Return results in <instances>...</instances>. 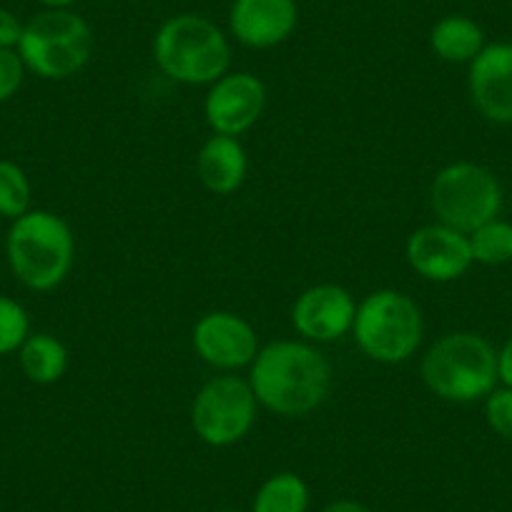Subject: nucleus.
Wrapping results in <instances>:
<instances>
[{"label": "nucleus", "mask_w": 512, "mask_h": 512, "mask_svg": "<svg viewBox=\"0 0 512 512\" xmlns=\"http://www.w3.org/2000/svg\"><path fill=\"white\" fill-rule=\"evenodd\" d=\"M427 390L447 402H477L497 387V349L475 332H452L437 339L422 359Z\"/></svg>", "instance_id": "3"}, {"label": "nucleus", "mask_w": 512, "mask_h": 512, "mask_svg": "<svg viewBox=\"0 0 512 512\" xmlns=\"http://www.w3.org/2000/svg\"><path fill=\"white\" fill-rule=\"evenodd\" d=\"M470 96L492 123L512 126V43H487L470 63Z\"/></svg>", "instance_id": "13"}, {"label": "nucleus", "mask_w": 512, "mask_h": 512, "mask_svg": "<svg viewBox=\"0 0 512 512\" xmlns=\"http://www.w3.org/2000/svg\"><path fill=\"white\" fill-rule=\"evenodd\" d=\"M299 21L294 0H234L229 16L236 41L249 48H274L287 41Z\"/></svg>", "instance_id": "14"}, {"label": "nucleus", "mask_w": 512, "mask_h": 512, "mask_svg": "<svg viewBox=\"0 0 512 512\" xmlns=\"http://www.w3.org/2000/svg\"><path fill=\"white\" fill-rule=\"evenodd\" d=\"M307 507V482L294 472H277L259 487L251 512H307Z\"/></svg>", "instance_id": "18"}, {"label": "nucleus", "mask_w": 512, "mask_h": 512, "mask_svg": "<svg viewBox=\"0 0 512 512\" xmlns=\"http://www.w3.org/2000/svg\"><path fill=\"white\" fill-rule=\"evenodd\" d=\"M249 384L256 402L284 417L317 410L332 387V367L319 349L304 342H272L251 362Z\"/></svg>", "instance_id": "1"}, {"label": "nucleus", "mask_w": 512, "mask_h": 512, "mask_svg": "<svg viewBox=\"0 0 512 512\" xmlns=\"http://www.w3.org/2000/svg\"><path fill=\"white\" fill-rule=\"evenodd\" d=\"M352 334L357 347L374 362H407L422 342L420 307L397 289H379L357 304Z\"/></svg>", "instance_id": "6"}, {"label": "nucleus", "mask_w": 512, "mask_h": 512, "mask_svg": "<svg viewBox=\"0 0 512 512\" xmlns=\"http://www.w3.org/2000/svg\"><path fill=\"white\" fill-rule=\"evenodd\" d=\"M31 181L28 174L13 161L0 159V216L16 221L31 211Z\"/></svg>", "instance_id": "20"}, {"label": "nucleus", "mask_w": 512, "mask_h": 512, "mask_svg": "<svg viewBox=\"0 0 512 512\" xmlns=\"http://www.w3.org/2000/svg\"><path fill=\"white\" fill-rule=\"evenodd\" d=\"M430 206L440 224L472 234L500 216L502 186L487 166L457 161L432 179Z\"/></svg>", "instance_id": "7"}, {"label": "nucleus", "mask_w": 512, "mask_h": 512, "mask_svg": "<svg viewBox=\"0 0 512 512\" xmlns=\"http://www.w3.org/2000/svg\"><path fill=\"white\" fill-rule=\"evenodd\" d=\"M497 377H500L502 387L512 390V337L497 352Z\"/></svg>", "instance_id": "25"}, {"label": "nucleus", "mask_w": 512, "mask_h": 512, "mask_svg": "<svg viewBox=\"0 0 512 512\" xmlns=\"http://www.w3.org/2000/svg\"><path fill=\"white\" fill-rule=\"evenodd\" d=\"M26 71L18 48H0V103L11 101L21 91Z\"/></svg>", "instance_id": "23"}, {"label": "nucleus", "mask_w": 512, "mask_h": 512, "mask_svg": "<svg viewBox=\"0 0 512 512\" xmlns=\"http://www.w3.org/2000/svg\"><path fill=\"white\" fill-rule=\"evenodd\" d=\"M11 272L31 292H51L66 282L76 259V236L66 219L46 209L18 216L6 236Z\"/></svg>", "instance_id": "2"}, {"label": "nucleus", "mask_w": 512, "mask_h": 512, "mask_svg": "<svg viewBox=\"0 0 512 512\" xmlns=\"http://www.w3.org/2000/svg\"><path fill=\"white\" fill-rule=\"evenodd\" d=\"M322 512H369V510L354 500H337V502H332V505L324 507Z\"/></svg>", "instance_id": "26"}, {"label": "nucleus", "mask_w": 512, "mask_h": 512, "mask_svg": "<svg viewBox=\"0 0 512 512\" xmlns=\"http://www.w3.org/2000/svg\"><path fill=\"white\" fill-rule=\"evenodd\" d=\"M28 334H31V319L23 304L0 294V354L18 352Z\"/></svg>", "instance_id": "21"}, {"label": "nucleus", "mask_w": 512, "mask_h": 512, "mask_svg": "<svg viewBox=\"0 0 512 512\" xmlns=\"http://www.w3.org/2000/svg\"><path fill=\"white\" fill-rule=\"evenodd\" d=\"M357 302L339 284H317L304 289L292 309V324L309 342H334L352 332Z\"/></svg>", "instance_id": "12"}, {"label": "nucleus", "mask_w": 512, "mask_h": 512, "mask_svg": "<svg viewBox=\"0 0 512 512\" xmlns=\"http://www.w3.org/2000/svg\"><path fill=\"white\" fill-rule=\"evenodd\" d=\"M256 402L249 379L221 374L209 379L191 405V427L209 447H231L244 440L256 422Z\"/></svg>", "instance_id": "8"}, {"label": "nucleus", "mask_w": 512, "mask_h": 512, "mask_svg": "<svg viewBox=\"0 0 512 512\" xmlns=\"http://www.w3.org/2000/svg\"><path fill=\"white\" fill-rule=\"evenodd\" d=\"M267 88L254 73H226L211 83L204 101V116L214 134L241 136L262 118Z\"/></svg>", "instance_id": "9"}, {"label": "nucleus", "mask_w": 512, "mask_h": 512, "mask_svg": "<svg viewBox=\"0 0 512 512\" xmlns=\"http://www.w3.org/2000/svg\"><path fill=\"white\" fill-rule=\"evenodd\" d=\"M407 262L427 282H455L475 264L470 239L445 224H427L412 231L405 246Z\"/></svg>", "instance_id": "10"}, {"label": "nucleus", "mask_w": 512, "mask_h": 512, "mask_svg": "<svg viewBox=\"0 0 512 512\" xmlns=\"http://www.w3.org/2000/svg\"><path fill=\"white\" fill-rule=\"evenodd\" d=\"M472 249V259L485 267H500L512 262V224L502 219H492L467 234Z\"/></svg>", "instance_id": "19"}, {"label": "nucleus", "mask_w": 512, "mask_h": 512, "mask_svg": "<svg viewBox=\"0 0 512 512\" xmlns=\"http://www.w3.org/2000/svg\"><path fill=\"white\" fill-rule=\"evenodd\" d=\"M18 53L36 76L46 81H66L91 61V26L68 8H48L23 26Z\"/></svg>", "instance_id": "5"}, {"label": "nucleus", "mask_w": 512, "mask_h": 512, "mask_svg": "<svg viewBox=\"0 0 512 512\" xmlns=\"http://www.w3.org/2000/svg\"><path fill=\"white\" fill-rule=\"evenodd\" d=\"M246 171H249V159L244 146L234 136L214 134L196 156V174L211 194H234L244 184Z\"/></svg>", "instance_id": "15"}, {"label": "nucleus", "mask_w": 512, "mask_h": 512, "mask_svg": "<svg viewBox=\"0 0 512 512\" xmlns=\"http://www.w3.org/2000/svg\"><path fill=\"white\" fill-rule=\"evenodd\" d=\"M485 420L497 437L512 442V390L510 387H495V390L485 397Z\"/></svg>", "instance_id": "22"}, {"label": "nucleus", "mask_w": 512, "mask_h": 512, "mask_svg": "<svg viewBox=\"0 0 512 512\" xmlns=\"http://www.w3.org/2000/svg\"><path fill=\"white\" fill-rule=\"evenodd\" d=\"M26 23L18 21L16 13L0 8V48H18Z\"/></svg>", "instance_id": "24"}, {"label": "nucleus", "mask_w": 512, "mask_h": 512, "mask_svg": "<svg viewBox=\"0 0 512 512\" xmlns=\"http://www.w3.org/2000/svg\"><path fill=\"white\" fill-rule=\"evenodd\" d=\"M156 66L176 83L211 86L229 73L231 48L209 18L184 13L169 18L154 38Z\"/></svg>", "instance_id": "4"}, {"label": "nucleus", "mask_w": 512, "mask_h": 512, "mask_svg": "<svg viewBox=\"0 0 512 512\" xmlns=\"http://www.w3.org/2000/svg\"><path fill=\"white\" fill-rule=\"evenodd\" d=\"M21 369L33 384H56L68 369V349L58 337L46 332L28 334L18 349Z\"/></svg>", "instance_id": "17"}, {"label": "nucleus", "mask_w": 512, "mask_h": 512, "mask_svg": "<svg viewBox=\"0 0 512 512\" xmlns=\"http://www.w3.org/2000/svg\"><path fill=\"white\" fill-rule=\"evenodd\" d=\"M430 46L447 63H472L485 48V33L472 18L447 16L432 28Z\"/></svg>", "instance_id": "16"}, {"label": "nucleus", "mask_w": 512, "mask_h": 512, "mask_svg": "<svg viewBox=\"0 0 512 512\" xmlns=\"http://www.w3.org/2000/svg\"><path fill=\"white\" fill-rule=\"evenodd\" d=\"M41 3L48 8H68V6H73L76 0H41Z\"/></svg>", "instance_id": "27"}, {"label": "nucleus", "mask_w": 512, "mask_h": 512, "mask_svg": "<svg viewBox=\"0 0 512 512\" xmlns=\"http://www.w3.org/2000/svg\"><path fill=\"white\" fill-rule=\"evenodd\" d=\"M221 512H236V510H221Z\"/></svg>", "instance_id": "28"}, {"label": "nucleus", "mask_w": 512, "mask_h": 512, "mask_svg": "<svg viewBox=\"0 0 512 512\" xmlns=\"http://www.w3.org/2000/svg\"><path fill=\"white\" fill-rule=\"evenodd\" d=\"M194 349L209 367L231 372L251 367L259 354V334L234 312H209L196 322Z\"/></svg>", "instance_id": "11"}]
</instances>
